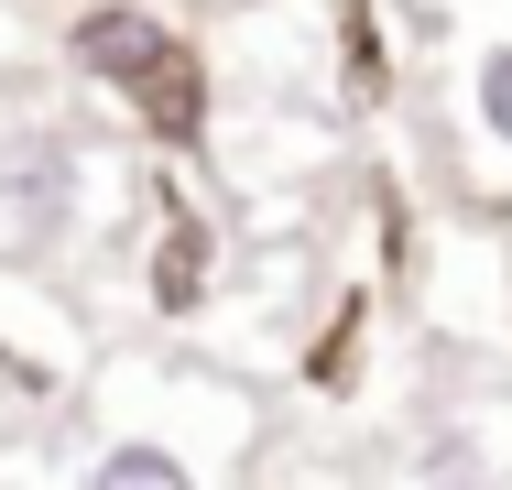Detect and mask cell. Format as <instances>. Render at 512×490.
Listing matches in <instances>:
<instances>
[{"label":"cell","mask_w":512,"mask_h":490,"mask_svg":"<svg viewBox=\"0 0 512 490\" xmlns=\"http://www.w3.org/2000/svg\"><path fill=\"white\" fill-rule=\"evenodd\" d=\"M77 66H88L99 88H120L164 142H197L207 131V77H197V55H186L153 11H131V0L77 11Z\"/></svg>","instance_id":"1"},{"label":"cell","mask_w":512,"mask_h":490,"mask_svg":"<svg viewBox=\"0 0 512 490\" xmlns=\"http://www.w3.org/2000/svg\"><path fill=\"white\" fill-rule=\"evenodd\" d=\"M207 294V229L197 218H164V240H153V305H197Z\"/></svg>","instance_id":"2"},{"label":"cell","mask_w":512,"mask_h":490,"mask_svg":"<svg viewBox=\"0 0 512 490\" xmlns=\"http://www.w3.org/2000/svg\"><path fill=\"white\" fill-rule=\"evenodd\" d=\"M99 480H109V490H175V480H186V458L131 436V447H109V458H99Z\"/></svg>","instance_id":"3"},{"label":"cell","mask_w":512,"mask_h":490,"mask_svg":"<svg viewBox=\"0 0 512 490\" xmlns=\"http://www.w3.org/2000/svg\"><path fill=\"white\" fill-rule=\"evenodd\" d=\"M480 120H491V142L512 153V44H502V55H480Z\"/></svg>","instance_id":"4"}]
</instances>
